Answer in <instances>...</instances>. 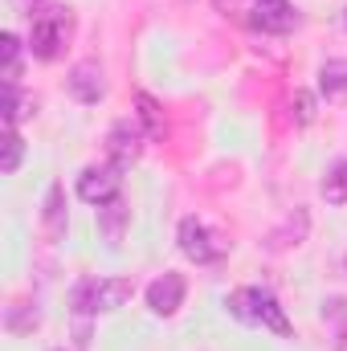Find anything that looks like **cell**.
I'll return each instance as SVG.
<instances>
[{"label":"cell","mask_w":347,"mask_h":351,"mask_svg":"<svg viewBox=\"0 0 347 351\" xmlns=\"http://www.w3.org/2000/svg\"><path fill=\"white\" fill-rule=\"evenodd\" d=\"M225 306H229L233 319H241V323H250V327H265V331H274V335H282V339L294 335L286 311H282L278 298H274L270 290H261V286H241V290H233V294L225 298Z\"/></svg>","instance_id":"1"},{"label":"cell","mask_w":347,"mask_h":351,"mask_svg":"<svg viewBox=\"0 0 347 351\" xmlns=\"http://www.w3.org/2000/svg\"><path fill=\"white\" fill-rule=\"evenodd\" d=\"M53 351H62V348H53Z\"/></svg>","instance_id":"21"},{"label":"cell","mask_w":347,"mask_h":351,"mask_svg":"<svg viewBox=\"0 0 347 351\" xmlns=\"http://www.w3.org/2000/svg\"><path fill=\"white\" fill-rule=\"evenodd\" d=\"M25 114H29V98L21 94V82L4 86V127H16Z\"/></svg>","instance_id":"18"},{"label":"cell","mask_w":347,"mask_h":351,"mask_svg":"<svg viewBox=\"0 0 347 351\" xmlns=\"http://www.w3.org/2000/svg\"><path fill=\"white\" fill-rule=\"evenodd\" d=\"M127 221H131V208L127 200H110V204H98V233L106 237V245H119L123 233H127Z\"/></svg>","instance_id":"10"},{"label":"cell","mask_w":347,"mask_h":351,"mask_svg":"<svg viewBox=\"0 0 347 351\" xmlns=\"http://www.w3.org/2000/svg\"><path fill=\"white\" fill-rule=\"evenodd\" d=\"M41 4H45V0H12V8H16L21 16H29V21L41 12Z\"/></svg>","instance_id":"20"},{"label":"cell","mask_w":347,"mask_h":351,"mask_svg":"<svg viewBox=\"0 0 347 351\" xmlns=\"http://www.w3.org/2000/svg\"><path fill=\"white\" fill-rule=\"evenodd\" d=\"M135 106H139V110H135L139 127H143L152 139H164V110H160V102H156L147 90H139V94H135Z\"/></svg>","instance_id":"12"},{"label":"cell","mask_w":347,"mask_h":351,"mask_svg":"<svg viewBox=\"0 0 347 351\" xmlns=\"http://www.w3.org/2000/svg\"><path fill=\"white\" fill-rule=\"evenodd\" d=\"M0 58H4V86H16L21 82V37L16 33L0 37Z\"/></svg>","instance_id":"14"},{"label":"cell","mask_w":347,"mask_h":351,"mask_svg":"<svg viewBox=\"0 0 347 351\" xmlns=\"http://www.w3.org/2000/svg\"><path fill=\"white\" fill-rule=\"evenodd\" d=\"M319 90L327 98H347V62H327L319 70Z\"/></svg>","instance_id":"15"},{"label":"cell","mask_w":347,"mask_h":351,"mask_svg":"<svg viewBox=\"0 0 347 351\" xmlns=\"http://www.w3.org/2000/svg\"><path fill=\"white\" fill-rule=\"evenodd\" d=\"M37 323H41V311H37V306L16 302V306H8V311H4V327H8L12 335H25V331H33Z\"/></svg>","instance_id":"16"},{"label":"cell","mask_w":347,"mask_h":351,"mask_svg":"<svg viewBox=\"0 0 347 351\" xmlns=\"http://www.w3.org/2000/svg\"><path fill=\"white\" fill-rule=\"evenodd\" d=\"M70 33H74V16H70V8H41L37 16H33V33H29V49H33V58H41V62H53L58 53H62V45L70 41Z\"/></svg>","instance_id":"2"},{"label":"cell","mask_w":347,"mask_h":351,"mask_svg":"<svg viewBox=\"0 0 347 351\" xmlns=\"http://www.w3.org/2000/svg\"><path fill=\"white\" fill-rule=\"evenodd\" d=\"M143 139H147V131L139 127V119H119V123L106 131V156H110V164L131 168V164L143 156Z\"/></svg>","instance_id":"5"},{"label":"cell","mask_w":347,"mask_h":351,"mask_svg":"<svg viewBox=\"0 0 347 351\" xmlns=\"http://www.w3.org/2000/svg\"><path fill=\"white\" fill-rule=\"evenodd\" d=\"M123 192V168L119 164H90L86 172L78 176V196L86 204H110Z\"/></svg>","instance_id":"4"},{"label":"cell","mask_w":347,"mask_h":351,"mask_svg":"<svg viewBox=\"0 0 347 351\" xmlns=\"http://www.w3.org/2000/svg\"><path fill=\"white\" fill-rule=\"evenodd\" d=\"M41 229H45L49 241H62V237H66V188H62V184H49V188H45Z\"/></svg>","instance_id":"9"},{"label":"cell","mask_w":347,"mask_h":351,"mask_svg":"<svg viewBox=\"0 0 347 351\" xmlns=\"http://www.w3.org/2000/svg\"><path fill=\"white\" fill-rule=\"evenodd\" d=\"M21 156H25V139L16 135V127H4V160H0V172L12 176L21 168Z\"/></svg>","instance_id":"17"},{"label":"cell","mask_w":347,"mask_h":351,"mask_svg":"<svg viewBox=\"0 0 347 351\" xmlns=\"http://www.w3.org/2000/svg\"><path fill=\"white\" fill-rule=\"evenodd\" d=\"M131 294H135L131 278H98V315H110V311L127 306Z\"/></svg>","instance_id":"11"},{"label":"cell","mask_w":347,"mask_h":351,"mask_svg":"<svg viewBox=\"0 0 347 351\" xmlns=\"http://www.w3.org/2000/svg\"><path fill=\"white\" fill-rule=\"evenodd\" d=\"M66 90L82 102V106H94V102H102L106 98V74H102V66L86 58V62H78L70 74H66Z\"/></svg>","instance_id":"7"},{"label":"cell","mask_w":347,"mask_h":351,"mask_svg":"<svg viewBox=\"0 0 347 351\" xmlns=\"http://www.w3.org/2000/svg\"><path fill=\"white\" fill-rule=\"evenodd\" d=\"M184 294H188V282H184V274H160L152 286H147V306H152V315H160V319H172L176 311L184 306Z\"/></svg>","instance_id":"6"},{"label":"cell","mask_w":347,"mask_h":351,"mask_svg":"<svg viewBox=\"0 0 347 351\" xmlns=\"http://www.w3.org/2000/svg\"><path fill=\"white\" fill-rule=\"evenodd\" d=\"M250 21L258 25L261 33H290L298 25V12H294L290 0H254Z\"/></svg>","instance_id":"8"},{"label":"cell","mask_w":347,"mask_h":351,"mask_svg":"<svg viewBox=\"0 0 347 351\" xmlns=\"http://www.w3.org/2000/svg\"><path fill=\"white\" fill-rule=\"evenodd\" d=\"M180 254L188 258V262L196 265H213L225 258V241H217L208 229H204V221H196V217H184L180 221Z\"/></svg>","instance_id":"3"},{"label":"cell","mask_w":347,"mask_h":351,"mask_svg":"<svg viewBox=\"0 0 347 351\" xmlns=\"http://www.w3.org/2000/svg\"><path fill=\"white\" fill-rule=\"evenodd\" d=\"M319 192H323V200H327V204H347V160L331 164V172L323 176Z\"/></svg>","instance_id":"13"},{"label":"cell","mask_w":347,"mask_h":351,"mask_svg":"<svg viewBox=\"0 0 347 351\" xmlns=\"http://www.w3.org/2000/svg\"><path fill=\"white\" fill-rule=\"evenodd\" d=\"M294 106H298V114H294V119H298V127H307V123L315 119V98L298 90V94H294Z\"/></svg>","instance_id":"19"}]
</instances>
